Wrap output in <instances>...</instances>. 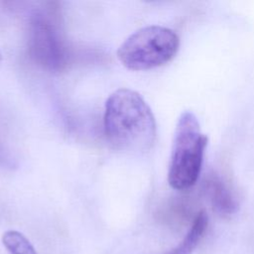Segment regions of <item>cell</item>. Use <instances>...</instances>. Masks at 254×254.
<instances>
[{
	"mask_svg": "<svg viewBox=\"0 0 254 254\" xmlns=\"http://www.w3.org/2000/svg\"><path fill=\"white\" fill-rule=\"evenodd\" d=\"M207 141L195 114L189 110L182 112L175 128L168 169V183L171 188L186 190L195 185Z\"/></svg>",
	"mask_w": 254,
	"mask_h": 254,
	"instance_id": "obj_2",
	"label": "cell"
},
{
	"mask_svg": "<svg viewBox=\"0 0 254 254\" xmlns=\"http://www.w3.org/2000/svg\"><path fill=\"white\" fill-rule=\"evenodd\" d=\"M2 242L9 254H38L28 238L19 231H6L2 236Z\"/></svg>",
	"mask_w": 254,
	"mask_h": 254,
	"instance_id": "obj_7",
	"label": "cell"
},
{
	"mask_svg": "<svg viewBox=\"0 0 254 254\" xmlns=\"http://www.w3.org/2000/svg\"><path fill=\"white\" fill-rule=\"evenodd\" d=\"M210 183V198L213 209L223 216L234 213L237 209V203L229 190L219 180H213Z\"/></svg>",
	"mask_w": 254,
	"mask_h": 254,
	"instance_id": "obj_6",
	"label": "cell"
},
{
	"mask_svg": "<svg viewBox=\"0 0 254 254\" xmlns=\"http://www.w3.org/2000/svg\"><path fill=\"white\" fill-rule=\"evenodd\" d=\"M207 223L208 219L206 213L203 210L199 211L195 215L192 224L189 229L188 233L186 234L185 238L176 248H174L167 254H191L193 249L203 237L204 232L207 228Z\"/></svg>",
	"mask_w": 254,
	"mask_h": 254,
	"instance_id": "obj_5",
	"label": "cell"
},
{
	"mask_svg": "<svg viewBox=\"0 0 254 254\" xmlns=\"http://www.w3.org/2000/svg\"><path fill=\"white\" fill-rule=\"evenodd\" d=\"M180 48V38L167 27L152 25L131 34L118 48L117 58L131 70H147L171 62Z\"/></svg>",
	"mask_w": 254,
	"mask_h": 254,
	"instance_id": "obj_3",
	"label": "cell"
},
{
	"mask_svg": "<svg viewBox=\"0 0 254 254\" xmlns=\"http://www.w3.org/2000/svg\"><path fill=\"white\" fill-rule=\"evenodd\" d=\"M28 50L32 60L42 67L59 71L67 62V51L58 26L48 13L35 11L30 19Z\"/></svg>",
	"mask_w": 254,
	"mask_h": 254,
	"instance_id": "obj_4",
	"label": "cell"
},
{
	"mask_svg": "<svg viewBox=\"0 0 254 254\" xmlns=\"http://www.w3.org/2000/svg\"><path fill=\"white\" fill-rule=\"evenodd\" d=\"M104 133L117 150L142 154L150 151L156 141L154 114L136 91L119 88L109 95L103 115Z\"/></svg>",
	"mask_w": 254,
	"mask_h": 254,
	"instance_id": "obj_1",
	"label": "cell"
},
{
	"mask_svg": "<svg viewBox=\"0 0 254 254\" xmlns=\"http://www.w3.org/2000/svg\"><path fill=\"white\" fill-rule=\"evenodd\" d=\"M1 60H2V56H1V53H0V62H1Z\"/></svg>",
	"mask_w": 254,
	"mask_h": 254,
	"instance_id": "obj_8",
	"label": "cell"
}]
</instances>
